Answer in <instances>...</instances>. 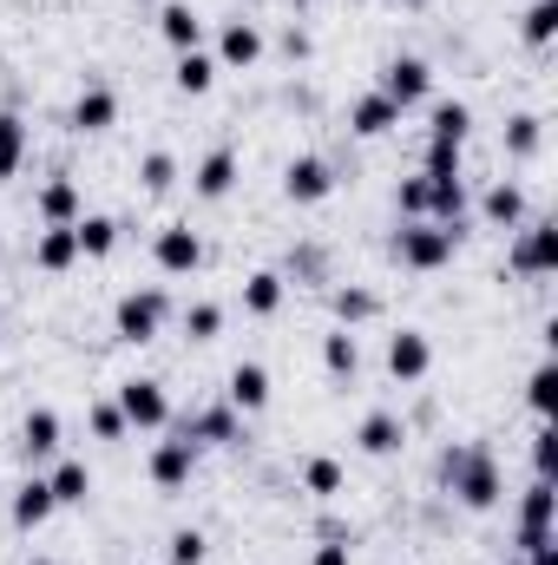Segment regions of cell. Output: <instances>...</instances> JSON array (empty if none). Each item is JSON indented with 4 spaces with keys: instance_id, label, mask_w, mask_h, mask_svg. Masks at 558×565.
Here are the masks:
<instances>
[{
    "instance_id": "1",
    "label": "cell",
    "mask_w": 558,
    "mask_h": 565,
    "mask_svg": "<svg viewBox=\"0 0 558 565\" xmlns=\"http://www.w3.org/2000/svg\"><path fill=\"white\" fill-rule=\"evenodd\" d=\"M440 473H447V493L466 507V513H493L506 500V473L493 460V447H447L440 454Z\"/></svg>"
},
{
    "instance_id": "2",
    "label": "cell",
    "mask_w": 558,
    "mask_h": 565,
    "mask_svg": "<svg viewBox=\"0 0 558 565\" xmlns=\"http://www.w3.org/2000/svg\"><path fill=\"white\" fill-rule=\"evenodd\" d=\"M453 250H460V237H453V231H440V224H427V217H408V224L395 231V257H401V270H420V277L447 270V264H453Z\"/></svg>"
},
{
    "instance_id": "3",
    "label": "cell",
    "mask_w": 558,
    "mask_h": 565,
    "mask_svg": "<svg viewBox=\"0 0 558 565\" xmlns=\"http://www.w3.org/2000/svg\"><path fill=\"white\" fill-rule=\"evenodd\" d=\"M164 316H171V296L151 282V289H126L119 302H112V335L119 342H158V329H164Z\"/></svg>"
},
{
    "instance_id": "4",
    "label": "cell",
    "mask_w": 558,
    "mask_h": 565,
    "mask_svg": "<svg viewBox=\"0 0 558 565\" xmlns=\"http://www.w3.org/2000/svg\"><path fill=\"white\" fill-rule=\"evenodd\" d=\"M506 270L526 282H546L558 270V224L552 217H533V224H519V237H513V250H506Z\"/></svg>"
},
{
    "instance_id": "5",
    "label": "cell",
    "mask_w": 558,
    "mask_h": 565,
    "mask_svg": "<svg viewBox=\"0 0 558 565\" xmlns=\"http://www.w3.org/2000/svg\"><path fill=\"white\" fill-rule=\"evenodd\" d=\"M119 415L126 427H139V434H158V427H171V395H164V382H151V375H132V382H119Z\"/></svg>"
},
{
    "instance_id": "6",
    "label": "cell",
    "mask_w": 558,
    "mask_h": 565,
    "mask_svg": "<svg viewBox=\"0 0 558 565\" xmlns=\"http://www.w3.org/2000/svg\"><path fill=\"white\" fill-rule=\"evenodd\" d=\"M144 473H151V487H158V493H184V487H191V473H197V440L178 427L171 440H158V447H151Z\"/></svg>"
},
{
    "instance_id": "7",
    "label": "cell",
    "mask_w": 558,
    "mask_h": 565,
    "mask_svg": "<svg viewBox=\"0 0 558 565\" xmlns=\"http://www.w3.org/2000/svg\"><path fill=\"white\" fill-rule=\"evenodd\" d=\"M552 480H533L526 493H519V533H513V553H533V546H546L552 540Z\"/></svg>"
},
{
    "instance_id": "8",
    "label": "cell",
    "mask_w": 558,
    "mask_h": 565,
    "mask_svg": "<svg viewBox=\"0 0 558 565\" xmlns=\"http://www.w3.org/2000/svg\"><path fill=\"white\" fill-rule=\"evenodd\" d=\"M375 93H388V99L408 113V106H420V99L433 93V66H427L420 53H395V60L382 66V86H375Z\"/></svg>"
},
{
    "instance_id": "9",
    "label": "cell",
    "mask_w": 558,
    "mask_h": 565,
    "mask_svg": "<svg viewBox=\"0 0 558 565\" xmlns=\"http://www.w3.org/2000/svg\"><path fill=\"white\" fill-rule=\"evenodd\" d=\"M224 73H250L257 60H264V26L257 20H224L217 26V53H211Z\"/></svg>"
},
{
    "instance_id": "10",
    "label": "cell",
    "mask_w": 558,
    "mask_h": 565,
    "mask_svg": "<svg viewBox=\"0 0 558 565\" xmlns=\"http://www.w3.org/2000/svg\"><path fill=\"white\" fill-rule=\"evenodd\" d=\"M237 171H244L237 145H211V151L197 158V171H191V191H197L204 204H217V198H230V191H237Z\"/></svg>"
},
{
    "instance_id": "11",
    "label": "cell",
    "mask_w": 558,
    "mask_h": 565,
    "mask_svg": "<svg viewBox=\"0 0 558 565\" xmlns=\"http://www.w3.org/2000/svg\"><path fill=\"white\" fill-rule=\"evenodd\" d=\"M329 191H335V164H329V158H309V151H302V158L282 164V198H289V204H322Z\"/></svg>"
},
{
    "instance_id": "12",
    "label": "cell",
    "mask_w": 558,
    "mask_h": 565,
    "mask_svg": "<svg viewBox=\"0 0 558 565\" xmlns=\"http://www.w3.org/2000/svg\"><path fill=\"white\" fill-rule=\"evenodd\" d=\"M151 257H158L164 277H191V270L204 264V237H197L191 224H164V231L151 237Z\"/></svg>"
},
{
    "instance_id": "13",
    "label": "cell",
    "mask_w": 558,
    "mask_h": 565,
    "mask_svg": "<svg viewBox=\"0 0 558 565\" xmlns=\"http://www.w3.org/2000/svg\"><path fill=\"white\" fill-rule=\"evenodd\" d=\"M526 211H533V204H526V184H519V178H493V184L480 191V217H486L493 231H519Z\"/></svg>"
},
{
    "instance_id": "14",
    "label": "cell",
    "mask_w": 558,
    "mask_h": 565,
    "mask_svg": "<svg viewBox=\"0 0 558 565\" xmlns=\"http://www.w3.org/2000/svg\"><path fill=\"white\" fill-rule=\"evenodd\" d=\"M427 369H433L427 329H395V335H388V375H395V382H427Z\"/></svg>"
},
{
    "instance_id": "15",
    "label": "cell",
    "mask_w": 558,
    "mask_h": 565,
    "mask_svg": "<svg viewBox=\"0 0 558 565\" xmlns=\"http://www.w3.org/2000/svg\"><path fill=\"white\" fill-rule=\"evenodd\" d=\"M158 40H164L171 53L204 46V13H197L191 0H158Z\"/></svg>"
},
{
    "instance_id": "16",
    "label": "cell",
    "mask_w": 558,
    "mask_h": 565,
    "mask_svg": "<svg viewBox=\"0 0 558 565\" xmlns=\"http://www.w3.org/2000/svg\"><path fill=\"white\" fill-rule=\"evenodd\" d=\"M66 126H73L79 139H93V132H112V126H119V93H112V86H86V93L73 99Z\"/></svg>"
},
{
    "instance_id": "17",
    "label": "cell",
    "mask_w": 558,
    "mask_h": 565,
    "mask_svg": "<svg viewBox=\"0 0 558 565\" xmlns=\"http://www.w3.org/2000/svg\"><path fill=\"white\" fill-rule=\"evenodd\" d=\"M355 447H362L368 460H388V454L408 447V422H401L395 408H375V415H362V427H355Z\"/></svg>"
},
{
    "instance_id": "18",
    "label": "cell",
    "mask_w": 558,
    "mask_h": 565,
    "mask_svg": "<svg viewBox=\"0 0 558 565\" xmlns=\"http://www.w3.org/2000/svg\"><path fill=\"white\" fill-rule=\"evenodd\" d=\"M224 402H230L237 415H264V408H270V369H264V362H237L230 382H224Z\"/></svg>"
},
{
    "instance_id": "19",
    "label": "cell",
    "mask_w": 558,
    "mask_h": 565,
    "mask_svg": "<svg viewBox=\"0 0 558 565\" xmlns=\"http://www.w3.org/2000/svg\"><path fill=\"white\" fill-rule=\"evenodd\" d=\"M395 126H401V106H395L388 93H362V99L348 106V132H355V139H388Z\"/></svg>"
},
{
    "instance_id": "20",
    "label": "cell",
    "mask_w": 558,
    "mask_h": 565,
    "mask_svg": "<svg viewBox=\"0 0 558 565\" xmlns=\"http://www.w3.org/2000/svg\"><path fill=\"white\" fill-rule=\"evenodd\" d=\"M191 440H217V447H244V415L230 408V402H211V408H197L191 422H184Z\"/></svg>"
},
{
    "instance_id": "21",
    "label": "cell",
    "mask_w": 558,
    "mask_h": 565,
    "mask_svg": "<svg viewBox=\"0 0 558 565\" xmlns=\"http://www.w3.org/2000/svg\"><path fill=\"white\" fill-rule=\"evenodd\" d=\"M33 211H40V224H79V217H86V204H79V184H73L66 171L40 184V198H33Z\"/></svg>"
},
{
    "instance_id": "22",
    "label": "cell",
    "mask_w": 558,
    "mask_h": 565,
    "mask_svg": "<svg viewBox=\"0 0 558 565\" xmlns=\"http://www.w3.org/2000/svg\"><path fill=\"white\" fill-rule=\"evenodd\" d=\"M73 264H79V237H73V224H46V231L33 237V270L60 277V270H73Z\"/></svg>"
},
{
    "instance_id": "23",
    "label": "cell",
    "mask_w": 558,
    "mask_h": 565,
    "mask_svg": "<svg viewBox=\"0 0 558 565\" xmlns=\"http://www.w3.org/2000/svg\"><path fill=\"white\" fill-rule=\"evenodd\" d=\"M60 507H53V487H46V473H26L20 487H13V526L20 533H33V526H46Z\"/></svg>"
},
{
    "instance_id": "24",
    "label": "cell",
    "mask_w": 558,
    "mask_h": 565,
    "mask_svg": "<svg viewBox=\"0 0 558 565\" xmlns=\"http://www.w3.org/2000/svg\"><path fill=\"white\" fill-rule=\"evenodd\" d=\"M53 454H60V415H53V408H33V415L20 422V460L40 467V460H53Z\"/></svg>"
},
{
    "instance_id": "25",
    "label": "cell",
    "mask_w": 558,
    "mask_h": 565,
    "mask_svg": "<svg viewBox=\"0 0 558 565\" xmlns=\"http://www.w3.org/2000/svg\"><path fill=\"white\" fill-rule=\"evenodd\" d=\"M466 132H473V106H466V99H433V113H427V139L460 145V151H466Z\"/></svg>"
},
{
    "instance_id": "26",
    "label": "cell",
    "mask_w": 558,
    "mask_h": 565,
    "mask_svg": "<svg viewBox=\"0 0 558 565\" xmlns=\"http://www.w3.org/2000/svg\"><path fill=\"white\" fill-rule=\"evenodd\" d=\"M46 487H53V507H86L93 500V467L86 460H53Z\"/></svg>"
},
{
    "instance_id": "27",
    "label": "cell",
    "mask_w": 558,
    "mask_h": 565,
    "mask_svg": "<svg viewBox=\"0 0 558 565\" xmlns=\"http://www.w3.org/2000/svg\"><path fill=\"white\" fill-rule=\"evenodd\" d=\"M217 73H224V66H217L204 46H191V53H178V66H171V86L197 99V93H211V86H217Z\"/></svg>"
},
{
    "instance_id": "28",
    "label": "cell",
    "mask_w": 558,
    "mask_h": 565,
    "mask_svg": "<svg viewBox=\"0 0 558 565\" xmlns=\"http://www.w3.org/2000/svg\"><path fill=\"white\" fill-rule=\"evenodd\" d=\"M322 369H329L335 382H355V375H362V342H355V329H329V335H322Z\"/></svg>"
},
{
    "instance_id": "29",
    "label": "cell",
    "mask_w": 558,
    "mask_h": 565,
    "mask_svg": "<svg viewBox=\"0 0 558 565\" xmlns=\"http://www.w3.org/2000/svg\"><path fill=\"white\" fill-rule=\"evenodd\" d=\"M282 296H289V277H282V270H250V277H244V309H250V316H277Z\"/></svg>"
},
{
    "instance_id": "30",
    "label": "cell",
    "mask_w": 558,
    "mask_h": 565,
    "mask_svg": "<svg viewBox=\"0 0 558 565\" xmlns=\"http://www.w3.org/2000/svg\"><path fill=\"white\" fill-rule=\"evenodd\" d=\"M26 151H33V139H26V119H20V113H0V184H7V178H20Z\"/></svg>"
},
{
    "instance_id": "31",
    "label": "cell",
    "mask_w": 558,
    "mask_h": 565,
    "mask_svg": "<svg viewBox=\"0 0 558 565\" xmlns=\"http://www.w3.org/2000/svg\"><path fill=\"white\" fill-rule=\"evenodd\" d=\"M73 237H79V257H112V250H119V217L86 211V217L73 224Z\"/></svg>"
},
{
    "instance_id": "32",
    "label": "cell",
    "mask_w": 558,
    "mask_h": 565,
    "mask_svg": "<svg viewBox=\"0 0 558 565\" xmlns=\"http://www.w3.org/2000/svg\"><path fill=\"white\" fill-rule=\"evenodd\" d=\"M329 302H335L342 329H355V322H375V316H382V296H375V289H362V282H342Z\"/></svg>"
},
{
    "instance_id": "33",
    "label": "cell",
    "mask_w": 558,
    "mask_h": 565,
    "mask_svg": "<svg viewBox=\"0 0 558 565\" xmlns=\"http://www.w3.org/2000/svg\"><path fill=\"white\" fill-rule=\"evenodd\" d=\"M539 145H546V119L539 113H513L506 119V158L526 164V158H539Z\"/></svg>"
},
{
    "instance_id": "34",
    "label": "cell",
    "mask_w": 558,
    "mask_h": 565,
    "mask_svg": "<svg viewBox=\"0 0 558 565\" xmlns=\"http://www.w3.org/2000/svg\"><path fill=\"white\" fill-rule=\"evenodd\" d=\"M552 402H558V369H552V355L526 375V408L539 415V422H552Z\"/></svg>"
},
{
    "instance_id": "35",
    "label": "cell",
    "mask_w": 558,
    "mask_h": 565,
    "mask_svg": "<svg viewBox=\"0 0 558 565\" xmlns=\"http://www.w3.org/2000/svg\"><path fill=\"white\" fill-rule=\"evenodd\" d=\"M552 33H558V0H533L519 13V40L526 46H552Z\"/></svg>"
},
{
    "instance_id": "36",
    "label": "cell",
    "mask_w": 558,
    "mask_h": 565,
    "mask_svg": "<svg viewBox=\"0 0 558 565\" xmlns=\"http://www.w3.org/2000/svg\"><path fill=\"white\" fill-rule=\"evenodd\" d=\"M139 184L151 191V198H164V191L178 184V158H171V151H144L139 158Z\"/></svg>"
},
{
    "instance_id": "37",
    "label": "cell",
    "mask_w": 558,
    "mask_h": 565,
    "mask_svg": "<svg viewBox=\"0 0 558 565\" xmlns=\"http://www.w3.org/2000/svg\"><path fill=\"white\" fill-rule=\"evenodd\" d=\"M302 487H309L315 500H335V493H342V460H329V454H315V460L302 467Z\"/></svg>"
},
{
    "instance_id": "38",
    "label": "cell",
    "mask_w": 558,
    "mask_h": 565,
    "mask_svg": "<svg viewBox=\"0 0 558 565\" xmlns=\"http://www.w3.org/2000/svg\"><path fill=\"white\" fill-rule=\"evenodd\" d=\"M466 171V158H460V145H440L427 139V151H420V178H460Z\"/></svg>"
},
{
    "instance_id": "39",
    "label": "cell",
    "mask_w": 558,
    "mask_h": 565,
    "mask_svg": "<svg viewBox=\"0 0 558 565\" xmlns=\"http://www.w3.org/2000/svg\"><path fill=\"white\" fill-rule=\"evenodd\" d=\"M184 335H191V342H217V335H224V309H217V302H191V309H184Z\"/></svg>"
},
{
    "instance_id": "40",
    "label": "cell",
    "mask_w": 558,
    "mask_h": 565,
    "mask_svg": "<svg viewBox=\"0 0 558 565\" xmlns=\"http://www.w3.org/2000/svg\"><path fill=\"white\" fill-rule=\"evenodd\" d=\"M204 553H211V540L197 526H178L171 546H164V565H204Z\"/></svg>"
},
{
    "instance_id": "41",
    "label": "cell",
    "mask_w": 558,
    "mask_h": 565,
    "mask_svg": "<svg viewBox=\"0 0 558 565\" xmlns=\"http://www.w3.org/2000/svg\"><path fill=\"white\" fill-rule=\"evenodd\" d=\"M86 427H93V440H126V434H132L126 415H119V402H93V408H86Z\"/></svg>"
},
{
    "instance_id": "42",
    "label": "cell",
    "mask_w": 558,
    "mask_h": 565,
    "mask_svg": "<svg viewBox=\"0 0 558 565\" xmlns=\"http://www.w3.org/2000/svg\"><path fill=\"white\" fill-rule=\"evenodd\" d=\"M558 473V434L552 422H539L533 427V480H552Z\"/></svg>"
},
{
    "instance_id": "43",
    "label": "cell",
    "mask_w": 558,
    "mask_h": 565,
    "mask_svg": "<svg viewBox=\"0 0 558 565\" xmlns=\"http://www.w3.org/2000/svg\"><path fill=\"white\" fill-rule=\"evenodd\" d=\"M395 211H401V224H408V217H427V178H401V184H395Z\"/></svg>"
},
{
    "instance_id": "44",
    "label": "cell",
    "mask_w": 558,
    "mask_h": 565,
    "mask_svg": "<svg viewBox=\"0 0 558 565\" xmlns=\"http://www.w3.org/2000/svg\"><path fill=\"white\" fill-rule=\"evenodd\" d=\"M309 565H355V559H348V540H329V546H315V553H309Z\"/></svg>"
},
{
    "instance_id": "45",
    "label": "cell",
    "mask_w": 558,
    "mask_h": 565,
    "mask_svg": "<svg viewBox=\"0 0 558 565\" xmlns=\"http://www.w3.org/2000/svg\"><path fill=\"white\" fill-rule=\"evenodd\" d=\"M282 53H289V60H309V33H302V26H282Z\"/></svg>"
},
{
    "instance_id": "46",
    "label": "cell",
    "mask_w": 558,
    "mask_h": 565,
    "mask_svg": "<svg viewBox=\"0 0 558 565\" xmlns=\"http://www.w3.org/2000/svg\"><path fill=\"white\" fill-rule=\"evenodd\" d=\"M526 565H558V540H546V546H533V553H519Z\"/></svg>"
},
{
    "instance_id": "47",
    "label": "cell",
    "mask_w": 558,
    "mask_h": 565,
    "mask_svg": "<svg viewBox=\"0 0 558 565\" xmlns=\"http://www.w3.org/2000/svg\"><path fill=\"white\" fill-rule=\"evenodd\" d=\"M26 565H53V559H26Z\"/></svg>"
},
{
    "instance_id": "48",
    "label": "cell",
    "mask_w": 558,
    "mask_h": 565,
    "mask_svg": "<svg viewBox=\"0 0 558 565\" xmlns=\"http://www.w3.org/2000/svg\"><path fill=\"white\" fill-rule=\"evenodd\" d=\"M296 7H315V0H296Z\"/></svg>"
},
{
    "instance_id": "49",
    "label": "cell",
    "mask_w": 558,
    "mask_h": 565,
    "mask_svg": "<svg viewBox=\"0 0 558 565\" xmlns=\"http://www.w3.org/2000/svg\"><path fill=\"white\" fill-rule=\"evenodd\" d=\"M506 565H526V559H506Z\"/></svg>"
}]
</instances>
